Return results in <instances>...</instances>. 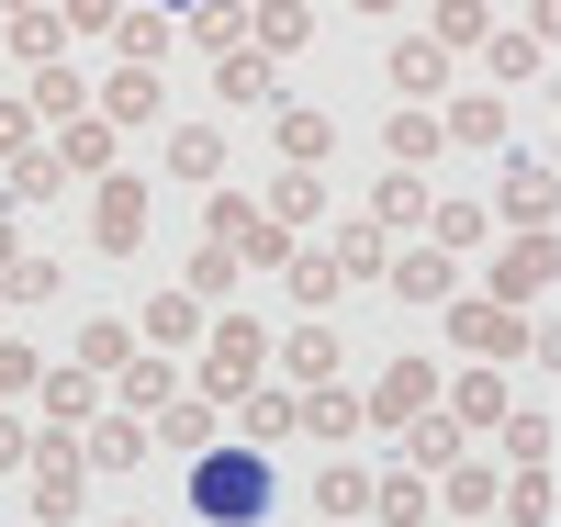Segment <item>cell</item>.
<instances>
[{
  "label": "cell",
  "mask_w": 561,
  "mask_h": 527,
  "mask_svg": "<svg viewBox=\"0 0 561 527\" xmlns=\"http://www.w3.org/2000/svg\"><path fill=\"white\" fill-rule=\"evenodd\" d=\"M12 460H34V438H23V426H12V415H0V471H12Z\"/></svg>",
  "instance_id": "obj_52"
},
{
  "label": "cell",
  "mask_w": 561,
  "mask_h": 527,
  "mask_svg": "<svg viewBox=\"0 0 561 527\" xmlns=\"http://www.w3.org/2000/svg\"><path fill=\"white\" fill-rule=\"evenodd\" d=\"M45 415H57V438H90V426H102V381L90 370H45Z\"/></svg>",
  "instance_id": "obj_11"
},
{
  "label": "cell",
  "mask_w": 561,
  "mask_h": 527,
  "mask_svg": "<svg viewBox=\"0 0 561 527\" xmlns=\"http://www.w3.org/2000/svg\"><path fill=\"white\" fill-rule=\"evenodd\" d=\"M0 158H34V102H0Z\"/></svg>",
  "instance_id": "obj_49"
},
{
  "label": "cell",
  "mask_w": 561,
  "mask_h": 527,
  "mask_svg": "<svg viewBox=\"0 0 561 527\" xmlns=\"http://www.w3.org/2000/svg\"><path fill=\"white\" fill-rule=\"evenodd\" d=\"M90 236H102V248H113V259H124V248H135V236H147V191H135V180H124V169H113V180H102V203H90Z\"/></svg>",
  "instance_id": "obj_8"
},
{
  "label": "cell",
  "mask_w": 561,
  "mask_h": 527,
  "mask_svg": "<svg viewBox=\"0 0 561 527\" xmlns=\"http://www.w3.org/2000/svg\"><path fill=\"white\" fill-rule=\"evenodd\" d=\"M270 359H280V337H259L248 314H214V337H203V404H248Z\"/></svg>",
  "instance_id": "obj_2"
},
{
  "label": "cell",
  "mask_w": 561,
  "mask_h": 527,
  "mask_svg": "<svg viewBox=\"0 0 561 527\" xmlns=\"http://www.w3.org/2000/svg\"><path fill=\"white\" fill-rule=\"evenodd\" d=\"M449 280H460L449 248H404V259H393V293H404V303H449Z\"/></svg>",
  "instance_id": "obj_18"
},
{
  "label": "cell",
  "mask_w": 561,
  "mask_h": 527,
  "mask_svg": "<svg viewBox=\"0 0 561 527\" xmlns=\"http://www.w3.org/2000/svg\"><path fill=\"white\" fill-rule=\"evenodd\" d=\"M348 12H404V0H348Z\"/></svg>",
  "instance_id": "obj_53"
},
{
  "label": "cell",
  "mask_w": 561,
  "mask_h": 527,
  "mask_svg": "<svg viewBox=\"0 0 561 527\" xmlns=\"http://www.w3.org/2000/svg\"><path fill=\"white\" fill-rule=\"evenodd\" d=\"M382 79L404 90V102H415V113H427V102H438V79H449V45H438V34H404V45H393V68H382Z\"/></svg>",
  "instance_id": "obj_7"
},
{
  "label": "cell",
  "mask_w": 561,
  "mask_h": 527,
  "mask_svg": "<svg viewBox=\"0 0 561 527\" xmlns=\"http://www.w3.org/2000/svg\"><path fill=\"white\" fill-rule=\"evenodd\" d=\"M483 68H494V79H528V68H539V45H528V34H494V45H483Z\"/></svg>",
  "instance_id": "obj_45"
},
{
  "label": "cell",
  "mask_w": 561,
  "mask_h": 527,
  "mask_svg": "<svg viewBox=\"0 0 561 527\" xmlns=\"http://www.w3.org/2000/svg\"><path fill=\"white\" fill-rule=\"evenodd\" d=\"M280 426H304V393L293 381H259L248 393V438H280Z\"/></svg>",
  "instance_id": "obj_27"
},
{
  "label": "cell",
  "mask_w": 561,
  "mask_h": 527,
  "mask_svg": "<svg viewBox=\"0 0 561 527\" xmlns=\"http://www.w3.org/2000/svg\"><path fill=\"white\" fill-rule=\"evenodd\" d=\"M449 505H460V516H483V505H505V494H494V471L460 460V471H449Z\"/></svg>",
  "instance_id": "obj_46"
},
{
  "label": "cell",
  "mask_w": 561,
  "mask_h": 527,
  "mask_svg": "<svg viewBox=\"0 0 561 527\" xmlns=\"http://www.w3.org/2000/svg\"><path fill=\"white\" fill-rule=\"evenodd\" d=\"M314 203H325V180H314V169H280V191H270V225H304Z\"/></svg>",
  "instance_id": "obj_35"
},
{
  "label": "cell",
  "mask_w": 561,
  "mask_h": 527,
  "mask_svg": "<svg viewBox=\"0 0 561 527\" xmlns=\"http://www.w3.org/2000/svg\"><path fill=\"white\" fill-rule=\"evenodd\" d=\"M0 12H12V23H23V12H34V0H0Z\"/></svg>",
  "instance_id": "obj_56"
},
{
  "label": "cell",
  "mask_w": 561,
  "mask_h": 527,
  "mask_svg": "<svg viewBox=\"0 0 561 527\" xmlns=\"http://www.w3.org/2000/svg\"><path fill=\"white\" fill-rule=\"evenodd\" d=\"M12 393H45V370H34L23 348H0V404H12Z\"/></svg>",
  "instance_id": "obj_51"
},
{
  "label": "cell",
  "mask_w": 561,
  "mask_h": 527,
  "mask_svg": "<svg viewBox=\"0 0 561 527\" xmlns=\"http://www.w3.org/2000/svg\"><path fill=\"white\" fill-rule=\"evenodd\" d=\"M113 393H124V404H158V415H169V404H180V393H169V359H135V370H124V381H113Z\"/></svg>",
  "instance_id": "obj_42"
},
{
  "label": "cell",
  "mask_w": 561,
  "mask_h": 527,
  "mask_svg": "<svg viewBox=\"0 0 561 527\" xmlns=\"http://www.w3.org/2000/svg\"><path fill=\"white\" fill-rule=\"evenodd\" d=\"M113 45H124V68H158V45H169V12H124V34H113Z\"/></svg>",
  "instance_id": "obj_38"
},
{
  "label": "cell",
  "mask_w": 561,
  "mask_h": 527,
  "mask_svg": "<svg viewBox=\"0 0 561 527\" xmlns=\"http://www.w3.org/2000/svg\"><path fill=\"white\" fill-rule=\"evenodd\" d=\"M57 180H68L57 158H12V191H23V203H45V191H57Z\"/></svg>",
  "instance_id": "obj_50"
},
{
  "label": "cell",
  "mask_w": 561,
  "mask_h": 527,
  "mask_svg": "<svg viewBox=\"0 0 561 527\" xmlns=\"http://www.w3.org/2000/svg\"><path fill=\"white\" fill-rule=\"evenodd\" d=\"M370 225H382V236H393V225H438V203H427V180H415V169H393L382 191H370Z\"/></svg>",
  "instance_id": "obj_16"
},
{
  "label": "cell",
  "mask_w": 561,
  "mask_h": 527,
  "mask_svg": "<svg viewBox=\"0 0 561 527\" xmlns=\"http://www.w3.org/2000/svg\"><path fill=\"white\" fill-rule=\"evenodd\" d=\"M214 248H237V259L280 270V259H293V225H270L259 203H237V191H214Z\"/></svg>",
  "instance_id": "obj_3"
},
{
  "label": "cell",
  "mask_w": 561,
  "mask_h": 527,
  "mask_svg": "<svg viewBox=\"0 0 561 527\" xmlns=\"http://www.w3.org/2000/svg\"><path fill=\"white\" fill-rule=\"evenodd\" d=\"M180 34H192V45H214V57H237V45L259 34V0H203V12L180 23Z\"/></svg>",
  "instance_id": "obj_13"
},
{
  "label": "cell",
  "mask_w": 561,
  "mask_h": 527,
  "mask_svg": "<svg viewBox=\"0 0 561 527\" xmlns=\"http://www.w3.org/2000/svg\"><path fill=\"white\" fill-rule=\"evenodd\" d=\"M550 516V471H517V483H505V527H539Z\"/></svg>",
  "instance_id": "obj_43"
},
{
  "label": "cell",
  "mask_w": 561,
  "mask_h": 527,
  "mask_svg": "<svg viewBox=\"0 0 561 527\" xmlns=\"http://www.w3.org/2000/svg\"><path fill=\"white\" fill-rule=\"evenodd\" d=\"M34 113H45V124H79V68H68V57L34 79Z\"/></svg>",
  "instance_id": "obj_37"
},
{
  "label": "cell",
  "mask_w": 561,
  "mask_h": 527,
  "mask_svg": "<svg viewBox=\"0 0 561 527\" xmlns=\"http://www.w3.org/2000/svg\"><path fill=\"white\" fill-rule=\"evenodd\" d=\"M528 293H550V236H517L494 259V303H528Z\"/></svg>",
  "instance_id": "obj_15"
},
{
  "label": "cell",
  "mask_w": 561,
  "mask_h": 527,
  "mask_svg": "<svg viewBox=\"0 0 561 527\" xmlns=\"http://www.w3.org/2000/svg\"><path fill=\"white\" fill-rule=\"evenodd\" d=\"M449 135H460V147H494V135H505V102H494V90H460V102H449Z\"/></svg>",
  "instance_id": "obj_25"
},
{
  "label": "cell",
  "mask_w": 561,
  "mask_h": 527,
  "mask_svg": "<svg viewBox=\"0 0 561 527\" xmlns=\"http://www.w3.org/2000/svg\"><path fill=\"white\" fill-rule=\"evenodd\" d=\"M259 57H293V45H304V0H259Z\"/></svg>",
  "instance_id": "obj_30"
},
{
  "label": "cell",
  "mask_w": 561,
  "mask_h": 527,
  "mask_svg": "<svg viewBox=\"0 0 561 527\" xmlns=\"http://www.w3.org/2000/svg\"><path fill=\"white\" fill-rule=\"evenodd\" d=\"M192 516L259 527V516H270V460H259V449H214V460H192Z\"/></svg>",
  "instance_id": "obj_1"
},
{
  "label": "cell",
  "mask_w": 561,
  "mask_h": 527,
  "mask_svg": "<svg viewBox=\"0 0 561 527\" xmlns=\"http://www.w3.org/2000/svg\"><path fill=\"white\" fill-rule=\"evenodd\" d=\"M158 12H180V23H192V12H203V0H158Z\"/></svg>",
  "instance_id": "obj_54"
},
{
  "label": "cell",
  "mask_w": 561,
  "mask_h": 527,
  "mask_svg": "<svg viewBox=\"0 0 561 527\" xmlns=\"http://www.w3.org/2000/svg\"><path fill=\"white\" fill-rule=\"evenodd\" d=\"M180 293H203V303H225V293H237V248H214V236H203V259H192V280H180Z\"/></svg>",
  "instance_id": "obj_33"
},
{
  "label": "cell",
  "mask_w": 561,
  "mask_h": 527,
  "mask_svg": "<svg viewBox=\"0 0 561 527\" xmlns=\"http://www.w3.org/2000/svg\"><path fill=\"white\" fill-rule=\"evenodd\" d=\"M494 203L517 214V236H539V214H550V169L517 147V158H505V180H494Z\"/></svg>",
  "instance_id": "obj_12"
},
{
  "label": "cell",
  "mask_w": 561,
  "mask_h": 527,
  "mask_svg": "<svg viewBox=\"0 0 561 527\" xmlns=\"http://www.w3.org/2000/svg\"><path fill=\"white\" fill-rule=\"evenodd\" d=\"M79 460H90V471H135V460H147V426H135V415H102V426L79 438Z\"/></svg>",
  "instance_id": "obj_17"
},
{
  "label": "cell",
  "mask_w": 561,
  "mask_h": 527,
  "mask_svg": "<svg viewBox=\"0 0 561 527\" xmlns=\"http://www.w3.org/2000/svg\"><path fill=\"white\" fill-rule=\"evenodd\" d=\"M169 169H180V180H214V169H225V135H214V124H169Z\"/></svg>",
  "instance_id": "obj_23"
},
{
  "label": "cell",
  "mask_w": 561,
  "mask_h": 527,
  "mask_svg": "<svg viewBox=\"0 0 561 527\" xmlns=\"http://www.w3.org/2000/svg\"><path fill=\"white\" fill-rule=\"evenodd\" d=\"M337 280H348V270H337V248L293 259V303H304V314H325V303H337Z\"/></svg>",
  "instance_id": "obj_28"
},
{
  "label": "cell",
  "mask_w": 561,
  "mask_h": 527,
  "mask_svg": "<svg viewBox=\"0 0 561 527\" xmlns=\"http://www.w3.org/2000/svg\"><path fill=\"white\" fill-rule=\"evenodd\" d=\"M449 415H483V426H505L517 404H505V381H494V370H472V381H460V393H449Z\"/></svg>",
  "instance_id": "obj_39"
},
{
  "label": "cell",
  "mask_w": 561,
  "mask_h": 527,
  "mask_svg": "<svg viewBox=\"0 0 561 527\" xmlns=\"http://www.w3.org/2000/svg\"><path fill=\"white\" fill-rule=\"evenodd\" d=\"M438 147H449V124H438V113H415V102H404V113H393V158H404V169H427Z\"/></svg>",
  "instance_id": "obj_26"
},
{
  "label": "cell",
  "mask_w": 561,
  "mask_h": 527,
  "mask_svg": "<svg viewBox=\"0 0 561 527\" xmlns=\"http://www.w3.org/2000/svg\"><path fill=\"white\" fill-rule=\"evenodd\" d=\"M415 415H438V370L427 359H393L382 381H370V426H415Z\"/></svg>",
  "instance_id": "obj_4"
},
{
  "label": "cell",
  "mask_w": 561,
  "mask_h": 527,
  "mask_svg": "<svg viewBox=\"0 0 561 527\" xmlns=\"http://www.w3.org/2000/svg\"><path fill=\"white\" fill-rule=\"evenodd\" d=\"M483 236V203H438V225H427V248H472Z\"/></svg>",
  "instance_id": "obj_44"
},
{
  "label": "cell",
  "mask_w": 561,
  "mask_h": 527,
  "mask_svg": "<svg viewBox=\"0 0 561 527\" xmlns=\"http://www.w3.org/2000/svg\"><path fill=\"white\" fill-rule=\"evenodd\" d=\"M427 34H438V45H494V34H483V0H438Z\"/></svg>",
  "instance_id": "obj_41"
},
{
  "label": "cell",
  "mask_w": 561,
  "mask_h": 527,
  "mask_svg": "<svg viewBox=\"0 0 561 527\" xmlns=\"http://www.w3.org/2000/svg\"><path fill=\"white\" fill-rule=\"evenodd\" d=\"M57 169H113V124H102V113L57 124Z\"/></svg>",
  "instance_id": "obj_22"
},
{
  "label": "cell",
  "mask_w": 561,
  "mask_h": 527,
  "mask_svg": "<svg viewBox=\"0 0 561 527\" xmlns=\"http://www.w3.org/2000/svg\"><path fill=\"white\" fill-rule=\"evenodd\" d=\"M449 325H460V337H472L483 359H517V348H528V325L505 314V303H449Z\"/></svg>",
  "instance_id": "obj_14"
},
{
  "label": "cell",
  "mask_w": 561,
  "mask_h": 527,
  "mask_svg": "<svg viewBox=\"0 0 561 527\" xmlns=\"http://www.w3.org/2000/svg\"><path fill=\"white\" fill-rule=\"evenodd\" d=\"M79 370L90 381H124L135 370V325H79Z\"/></svg>",
  "instance_id": "obj_20"
},
{
  "label": "cell",
  "mask_w": 561,
  "mask_h": 527,
  "mask_svg": "<svg viewBox=\"0 0 561 527\" xmlns=\"http://www.w3.org/2000/svg\"><path fill=\"white\" fill-rule=\"evenodd\" d=\"M304 426L314 438H348V426H370V404L359 393H304Z\"/></svg>",
  "instance_id": "obj_32"
},
{
  "label": "cell",
  "mask_w": 561,
  "mask_h": 527,
  "mask_svg": "<svg viewBox=\"0 0 561 527\" xmlns=\"http://www.w3.org/2000/svg\"><path fill=\"white\" fill-rule=\"evenodd\" d=\"M337 270H348V280L393 270V248H382V225H370V214H359V225H337Z\"/></svg>",
  "instance_id": "obj_29"
},
{
  "label": "cell",
  "mask_w": 561,
  "mask_h": 527,
  "mask_svg": "<svg viewBox=\"0 0 561 527\" xmlns=\"http://www.w3.org/2000/svg\"><path fill=\"white\" fill-rule=\"evenodd\" d=\"M79 483H90V460H79V438H45V449H34V516L57 527V516L79 505Z\"/></svg>",
  "instance_id": "obj_5"
},
{
  "label": "cell",
  "mask_w": 561,
  "mask_h": 527,
  "mask_svg": "<svg viewBox=\"0 0 561 527\" xmlns=\"http://www.w3.org/2000/svg\"><path fill=\"white\" fill-rule=\"evenodd\" d=\"M325 147H337V135H325V113H280V158H293V169H314Z\"/></svg>",
  "instance_id": "obj_34"
},
{
  "label": "cell",
  "mask_w": 561,
  "mask_h": 527,
  "mask_svg": "<svg viewBox=\"0 0 561 527\" xmlns=\"http://www.w3.org/2000/svg\"><path fill=\"white\" fill-rule=\"evenodd\" d=\"M494 438H505V449H517V471H539V449H550V415H539V404H517V415H505V426H494Z\"/></svg>",
  "instance_id": "obj_40"
},
{
  "label": "cell",
  "mask_w": 561,
  "mask_h": 527,
  "mask_svg": "<svg viewBox=\"0 0 561 527\" xmlns=\"http://www.w3.org/2000/svg\"><path fill=\"white\" fill-rule=\"evenodd\" d=\"M0 259H12V214H0Z\"/></svg>",
  "instance_id": "obj_55"
},
{
  "label": "cell",
  "mask_w": 561,
  "mask_h": 527,
  "mask_svg": "<svg viewBox=\"0 0 561 527\" xmlns=\"http://www.w3.org/2000/svg\"><path fill=\"white\" fill-rule=\"evenodd\" d=\"M158 438H169V449H203V438H214V404H203V393H180V404L158 415Z\"/></svg>",
  "instance_id": "obj_36"
},
{
  "label": "cell",
  "mask_w": 561,
  "mask_h": 527,
  "mask_svg": "<svg viewBox=\"0 0 561 527\" xmlns=\"http://www.w3.org/2000/svg\"><path fill=\"white\" fill-rule=\"evenodd\" d=\"M280 381L293 393H337V325H293L280 337Z\"/></svg>",
  "instance_id": "obj_6"
},
{
  "label": "cell",
  "mask_w": 561,
  "mask_h": 527,
  "mask_svg": "<svg viewBox=\"0 0 561 527\" xmlns=\"http://www.w3.org/2000/svg\"><path fill=\"white\" fill-rule=\"evenodd\" d=\"M382 516L415 527V516H427V483H415V471H393V483H382Z\"/></svg>",
  "instance_id": "obj_47"
},
{
  "label": "cell",
  "mask_w": 561,
  "mask_h": 527,
  "mask_svg": "<svg viewBox=\"0 0 561 527\" xmlns=\"http://www.w3.org/2000/svg\"><path fill=\"white\" fill-rule=\"evenodd\" d=\"M147 337H158V348H192V337H203V293H158V303H147Z\"/></svg>",
  "instance_id": "obj_24"
},
{
  "label": "cell",
  "mask_w": 561,
  "mask_h": 527,
  "mask_svg": "<svg viewBox=\"0 0 561 527\" xmlns=\"http://www.w3.org/2000/svg\"><path fill=\"white\" fill-rule=\"evenodd\" d=\"M57 45H68V12H23L12 23V57H34V68H57Z\"/></svg>",
  "instance_id": "obj_31"
},
{
  "label": "cell",
  "mask_w": 561,
  "mask_h": 527,
  "mask_svg": "<svg viewBox=\"0 0 561 527\" xmlns=\"http://www.w3.org/2000/svg\"><path fill=\"white\" fill-rule=\"evenodd\" d=\"M370 505H382V483H370L359 460H325V471H314V516H325V527H348V516H370Z\"/></svg>",
  "instance_id": "obj_10"
},
{
  "label": "cell",
  "mask_w": 561,
  "mask_h": 527,
  "mask_svg": "<svg viewBox=\"0 0 561 527\" xmlns=\"http://www.w3.org/2000/svg\"><path fill=\"white\" fill-rule=\"evenodd\" d=\"M68 34H124V0H68Z\"/></svg>",
  "instance_id": "obj_48"
},
{
  "label": "cell",
  "mask_w": 561,
  "mask_h": 527,
  "mask_svg": "<svg viewBox=\"0 0 561 527\" xmlns=\"http://www.w3.org/2000/svg\"><path fill=\"white\" fill-rule=\"evenodd\" d=\"M214 102L248 113V102H280V68L259 57V45H237V57H214Z\"/></svg>",
  "instance_id": "obj_9"
},
{
  "label": "cell",
  "mask_w": 561,
  "mask_h": 527,
  "mask_svg": "<svg viewBox=\"0 0 561 527\" xmlns=\"http://www.w3.org/2000/svg\"><path fill=\"white\" fill-rule=\"evenodd\" d=\"M147 113H158V79H147V68H113V79H102V124L124 135V124H147Z\"/></svg>",
  "instance_id": "obj_19"
},
{
  "label": "cell",
  "mask_w": 561,
  "mask_h": 527,
  "mask_svg": "<svg viewBox=\"0 0 561 527\" xmlns=\"http://www.w3.org/2000/svg\"><path fill=\"white\" fill-rule=\"evenodd\" d=\"M404 449H415V471H460V415L438 404V415H415L404 426Z\"/></svg>",
  "instance_id": "obj_21"
}]
</instances>
